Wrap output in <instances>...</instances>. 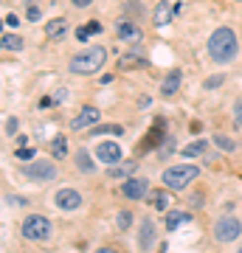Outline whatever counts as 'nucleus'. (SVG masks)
Returning <instances> with one entry per match:
<instances>
[{
    "instance_id": "1",
    "label": "nucleus",
    "mask_w": 242,
    "mask_h": 253,
    "mask_svg": "<svg viewBox=\"0 0 242 253\" xmlns=\"http://www.w3.org/2000/svg\"><path fill=\"white\" fill-rule=\"evenodd\" d=\"M208 54H211L214 62L228 65L237 56V34L231 28H217L214 34L208 37Z\"/></svg>"
},
{
    "instance_id": "2",
    "label": "nucleus",
    "mask_w": 242,
    "mask_h": 253,
    "mask_svg": "<svg viewBox=\"0 0 242 253\" xmlns=\"http://www.w3.org/2000/svg\"><path fill=\"white\" fill-rule=\"evenodd\" d=\"M107 62V51L104 48H88V51H82L79 56H73L71 59V73H79V76H88V73H96L101 71V65Z\"/></svg>"
},
{
    "instance_id": "3",
    "label": "nucleus",
    "mask_w": 242,
    "mask_h": 253,
    "mask_svg": "<svg viewBox=\"0 0 242 253\" xmlns=\"http://www.w3.org/2000/svg\"><path fill=\"white\" fill-rule=\"evenodd\" d=\"M197 174H200V166H169L163 172V186L172 191H180V189H186Z\"/></svg>"
},
{
    "instance_id": "4",
    "label": "nucleus",
    "mask_w": 242,
    "mask_h": 253,
    "mask_svg": "<svg viewBox=\"0 0 242 253\" xmlns=\"http://www.w3.org/2000/svg\"><path fill=\"white\" fill-rule=\"evenodd\" d=\"M23 236L26 239H31V242H45L48 236H51V222L45 217H40V214H28L26 219H23Z\"/></svg>"
},
{
    "instance_id": "5",
    "label": "nucleus",
    "mask_w": 242,
    "mask_h": 253,
    "mask_svg": "<svg viewBox=\"0 0 242 253\" xmlns=\"http://www.w3.org/2000/svg\"><path fill=\"white\" fill-rule=\"evenodd\" d=\"M242 234V222L237 217H220L214 222V239L217 242H234Z\"/></svg>"
},
{
    "instance_id": "6",
    "label": "nucleus",
    "mask_w": 242,
    "mask_h": 253,
    "mask_svg": "<svg viewBox=\"0 0 242 253\" xmlns=\"http://www.w3.org/2000/svg\"><path fill=\"white\" fill-rule=\"evenodd\" d=\"M23 174L31 177V180H54L56 166L51 161H31L28 166H23Z\"/></svg>"
},
{
    "instance_id": "7",
    "label": "nucleus",
    "mask_w": 242,
    "mask_h": 253,
    "mask_svg": "<svg viewBox=\"0 0 242 253\" xmlns=\"http://www.w3.org/2000/svg\"><path fill=\"white\" fill-rule=\"evenodd\" d=\"M99 121H101V113L93 104H88V107H82L76 113V118L71 121V129H93Z\"/></svg>"
},
{
    "instance_id": "8",
    "label": "nucleus",
    "mask_w": 242,
    "mask_h": 253,
    "mask_svg": "<svg viewBox=\"0 0 242 253\" xmlns=\"http://www.w3.org/2000/svg\"><path fill=\"white\" fill-rule=\"evenodd\" d=\"M121 194L127 200H144L149 194V183L144 180V177H127L124 186H121Z\"/></svg>"
},
{
    "instance_id": "9",
    "label": "nucleus",
    "mask_w": 242,
    "mask_h": 253,
    "mask_svg": "<svg viewBox=\"0 0 242 253\" xmlns=\"http://www.w3.org/2000/svg\"><path fill=\"white\" fill-rule=\"evenodd\" d=\"M158 144H166V135H163V118H155V126L144 135L138 152H149V149H155Z\"/></svg>"
},
{
    "instance_id": "10",
    "label": "nucleus",
    "mask_w": 242,
    "mask_h": 253,
    "mask_svg": "<svg viewBox=\"0 0 242 253\" xmlns=\"http://www.w3.org/2000/svg\"><path fill=\"white\" fill-rule=\"evenodd\" d=\"M82 206V194L76 189H59L56 191V208L59 211H76Z\"/></svg>"
},
{
    "instance_id": "11",
    "label": "nucleus",
    "mask_w": 242,
    "mask_h": 253,
    "mask_svg": "<svg viewBox=\"0 0 242 253\" xmlns=\"http://www.w3.org/2000/svg\"><path fill=\"white\" fill-rule=\"evenodd\" d=\"M96 158L101 163H118L121 161V144H116V141H101V144H96Z\"/></svg>"
},
{
    "instance_id": "12",
    "label": "nucleus",
    "mask_w": 242,
    "mask_h": 253,
    "mask_svg": "<svg viewBox=\"0 0 242 253\" xmlns=\"http://www.w3.org/2000/svg\"><path fill=\"white\" fill-rule=\"evenodd\" d=\"M116 37L121 40V42H138L144 37V31L135 23H130V20H118L116 23Z\"/></svg>"
},
{
    "instance_id": "13",
    "label": "nucleus",
    "mask_w": 242,
    "mask_h": 253,
    "mask_svg": "<svg viewBox=\"0 0 242 253\" xmlns=\"http://www.w3.org/2000/svg\"><path fill=\"white\" fill-rule=\"evenodd\" d=\"M152 245H155V222L152 219H144L141 234H138V248H141V251H149Z\"/></svg>"
},
{
    "instance_id": "14",
    "label": "nucleus",
    "mask_w": 242,
    "mask_h": 253,
    "mask_svg": "<svg viewBox=\"0 0 242 253\" xmlns=\"http://www.w3.org/2000/svg\"><path fill=\"white\" fill-rule=\"evenodd\" d=\"M192 222V214L189 211H166V231H178L180 225H189Z\"/></svg>"
},
{
    "instance_id": "15",
    "label": "nucleus",
    "mask_w": 242,
    "mask_h": 253,
    "mask_svg": "<svg viewBox=\"0 0 242 253\" xmlns=\"http://www.w3.org/2000/svg\"><path fill=\"white\" fill-rule=\"evenodd\" d=\"M149 65V59L144 54H138V51H133V54H124L121 59H118V68L121 71H130V68H146Z\"/></svg>"
},
{
    "instance_id": "16",
    "label": "nucleus",
    "mask_w": 242,
    "mask_h": 253,
    "mask_svg": "<svg viewBox=\"0 0 242 253\" xmlns=\"http://www.w3.org/2000/svg\"><path fill=\"white\" fill-rule=\"evenodd\" d=\"M175 14H178L175 6H169V3H158V6H155V14H152V23L155 26H166Z\"/></svg>"
},
{
    "instance_id": "17",
    "label": "nucleus",
    "mask_w": 242,
    "mask_h": 253,
    "mask_svg": "<svg viewBox=\"0 0 242 253\" xmlns=\"http://www.w3.org/2000/svg\"><path fill=\"white\" fill-rule=\"evenodd\" d=\"M180 79H183V73H180V71H169V76L161 82V93H163V96H175L178 87H180Z\"/></svg>"
},
{
    "instance_id": "18",
    "label": "nucleus",
    "mask_w": 242,
    "mask_h": 253,
    "mask_svg": "<svg viewBox=\"0 0 242 253\" xmlns=\"http://www.w3.org/2000/svg\"><path fill=\"white\" fill-rule=\"evenodd\" d=\"M65 31H68V23H65L62 17L51 20V23L45 26V34H48V40H62V37H65Z\"/></svg>"
},
{
    "instance_id": "19",
    "label": "nucleus",
    "mask_w": 242,
    "mask_h": 253,
    "mask_svg": "<svg viewBox=\"0 0 242 253\" xmlns=\"http://www.w3.org/2000/svg\"><path fill=\"white\" fill-rule=\"evenodd\" d=\"M149 203L155 206V211H169V189L149 191Z\"/></svg>"
},
{
    "instance_id": "20",
    "label": "nucleus",
    "mask_w": 242,
    "mask_h": 253,
    "mask_svg": "<svg viewBox=\"0 0 242 253\" xmlns=\"http://www.w3.org/2000/svg\"><path fill=\"white\" fill-rule=\"evenodd\" d=\"M76 166H79V172H85V174L96 172V166H93V161H90L88 149H79V152H76Z\"/></svg>"
},
{
    "instance_id": "21",
    "label": "nucleus",
    "mask_w": 242,
    "mask_h": 253,
    "mask_svg": "<svg viewBox=\"0 0 242 253\" xmlns=\"http://www.w3.org/2000/svg\"><path fill=\"white\" fill-rule=\"evenodd\" d=\"M0 45H3V51H6V54H11V51H23V40H20L17 34H3Z\"/></svg>"
},
{
    "instance_id": "22",
    "label": "nucleus",
    "mask_w": 242,
    "mask_h": 253,
    "mask_svg": "<svg viewBox=\"0 0 242 253\" xmlns=\"http://www.w3.org/2000/svg\"><path fill=\"white\" fill-rule=\"evenodd\" d=\"M121 132H124V126L118 124H96L90 129V135H121Z\"/></svg>"
},
{
    "instance_id": "23",
    "label": "nucleus",
    "mask_w": 242,
    "mask_h": 253,
    "mask_svg": "<svg viewBox=\"0 0 242 253\" xmlns=\"http://www.w3.org/2000/svg\"><path fill=\"white\" fill-rule=\"evenodd\" d=\"M51 155H54L56 161H62L65 155H68V141H65V135H56L51 141Z\"/></svg>"
},
{
    "instance_id": "24",
    "label": "nucleus",
    "mask_w": 242,
    "mask_h": 253,
    "mask_svg": "<svg viewBox=\"0 0 242 253\" xmlns=\"http://www.w3.org/2000/svg\"><path fill=\"white\" fill-rule=\"evenodd\" d=\"M206 149H208V141H194L192 146L183 149V158H197V155H203Z\"/></svg>"
},
{
    "instance_id": "25",
    "label": "nucleus",
    "mask_w": 242,
    "mask_h": 253,
    "mask_svg": "<svg viewBox=\"0 0 242 253\" xmlns=\"http://www.w3.org/2000/svg\"><path fill=\"white\" fill-rule=\"evenodd\" d=\"M121 9H124L127 17H141V14H144V11H141V3H138V0H127Z\"/></svg>"
},
{
    "instance_id": "26",
    "label": "nucleus",
    "mask_w": 242,
    "mask_h": 253,
    "mask_svg": "<svg viewBox=\"0 0 242 253\" xmlns=\"http://www.w3.org/2000/svg\"><path fill=\"white\" fill-rule=\"evenodd\" d=\"M135 169H138V166L130 161V163H124V166H118V169H110V174H113V177H130Z\"/></svg>"
},
{
    "instance_id": "27",
    "label": "nucleus",
    "mask_w": 242,
    "mask_h": 253,
    "mask_svg": "<svg viewBox=\"0 0 242 253\" xmlns=\"http://www.w3.org/2000/svg\"><path fill=\"white\" fill-rule=\"evenodd\" d=\"M214 144L220 146L223 152H234V149H237V144H234V141H231L228 135H214Z\"/></svg>"
},
{
    "instance_id": "28",
    "label": "nucleus",
    "mask_w": 242,
    "mask_h": 253,
    "mask_svg": "<svg viewBox=\"0 0 242 253\" xmlns=\"http://www.w3.org/2000/svg\"><path fill=\"white\" fill-rule=\"evenodd\" d=\"M116 225L121 228V231H127V228L133 225V214H130V211H121V214L116 217Z\"/></svg>"
},
{
    "instance_id": "29",
    "label": "nucleus",
    "mask_w": 242,
    "mask_h": 253,
    "mask_svg": "<svg viewBox=\"0 0 242 253\" xmlns=\"http://www.w3.org/2000/svg\"><path fill=\"white\" fill-rule=\"evenodd\" d=\"M26 17L31 20V23H37V20L43 17V9H40V6H34V3H31V6H28V11H26Z\"/></svg>"
},
{
    "instance_id": "30",
    "label": "nucleus",
    "mask_w": 242,
    "mask_h": 253,
    "mask_svg": "<svg viewBox=\"0 0 242 253\" xmlns=\"http://www.w3.org/2000/svg\"><path fill=\"white\" fill-rule=\"evenodd\" d=\"M17 158H20V161H34V149H31V146H20Z\"/></svg>"
},
{
    "instance_id": "31",
    "label": "nucleus",
    "mask_w": 242,
    "mask_h": 253,
    "mask_svg": "<svg viewBox=\"0 0 242 253\" xmlns=\"http://www.w3.org/2000/svg\"><path fill=\"white\" fill-rule=\"evenodd\" d=\"M6 135H17V118L14 116L6 118Z\"/></svg>"
},
{
    "instance_id": "32",
    "label": "nucleus",
    "mask_w": 242,
    "mask_h": 253,
    "mask_svg": "<svg viewBox=\"0 0 242 253\" xmlns=\"http://www.w3.org/2000/svg\"><path fill=\"white\" fill-rule=\"evenodd\" d=\"M85 28H88L90 34H99V31H101V23H99V20H90V23H88Z\"/></svg>"
},
{
    "instance_id": "33",
    "label": "nucleus",
    "mask_w": 242,
    "mask_h": 253,
    "mask_svg": "<svg viewBox=\"0 0 242 253\" xmlns=\"http://www.w3.org/2000/svg\"><path fill=\"white\" fill-rule=\"evenodd\" d=\"M234 118H237V124L242 126V101H237V104H234Z\"/></svg>"
},
{
    "instance_id": "34",
    "label": "nucleus",
    "mask_w": 242,
    "mask_h": 253,
    "mask_svg": "<svg viewBox=\"0 0 242 253\" xmlns=\"http://www.w3.org/2000/svg\"><path fill=\"white\" fill-rule=\"evenodd\" d=\"M88 37H90V31H88V28H76V40H79V42H85Z\"/></svg>"
},
{
    "instance_id": "35",
    "label": "nucleus",
    "mask_w": 242,
    "mask_h": 253,
    "mask_svg": "<svg viewBox=\"0 0 242 253\" xmlns=\"http://www.w3.org/2000/svg\"><path fill=\"white\" fill-rule=\"evenodd\" d=\"M17 23H20V20L14 17V14H6V26H9V28H17Z\"/></svg>"
},
{
    "instance_id": "36",
    "label": "nucleus",
    "mask_w": 242,
    "mask_h": 253,
    "mask_svg": "<svg viewBox=\"0 0 242 253\" xmlns=\"http://www.w3.org/2000/svg\"><path fill=\"white\" fill-rule=\"evenodd\" d=\"M217 84H223V76H214V79L206 82V87H217Z\"/></svg>"
},
{
    "instance_id": "37",
    "label": "nucleus",
    "mask_w": 242,
    "mask_h": 253,
    "mask_svg": "<svg viewBox=\"0 0 242 253\" xmlns=\"http://www.w3.org/2000/svg\"><path fill=\"white\" fill-rule=\"evenodd\" d=\"M90 3H93V0H73V6H76V9H88Z\"/></svg>"
},
{
    "instance_id": "38",
    "label": "nucleus",
    "mask_w": 242,
    "mask_h": 253,
    "mask_svg": "<svg viewBox=\"0 0 242 253\" xmlns=\"http://www.w3.org/2000/svg\"><path fill=\"white\" fill-rule=\"evenodd\" d=\"M149 104H152V99H149V96H144V99L138 101V107H149Z\"/></svg>"
},
{
    "instance_id": "39",
    "label": "nucleus",
    "mask_w": 242,
    "mask_h": 253,
    "mask_svg": "<svg viewBox=\"0 0 242 253\" xmlns=\"http://www.w3.org/2000/svg\"><path fill=\"white\" fill-rule=\"evenodd\" d=\"M96 253H118V251H116V248H99Z\"/></svg>"
},
{
    "instance_id": "40",
    "label": "nucleus",
    "mask_w": 242,
    "mask_h": 253,
    "mask_svg": "<svg viewBox=\"0 0 242 253\" xmlns=\"http://www.w3.org/2000/svg\"><path fill=\"white\" fill-rule=\"evenodd\" d=\"M240 253H242V248H240Z\"/></svg>"
}]
</instances>
